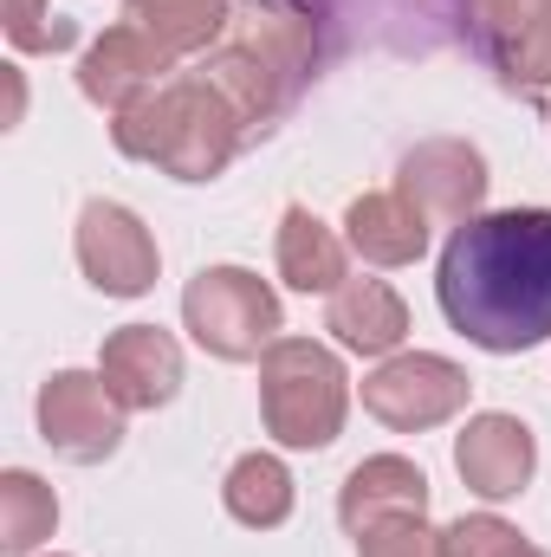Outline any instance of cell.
Instances as JSON below:
<instances>
[{"label":"cell","instance_id":"1","mask_svg":"<svg viewBox=\"0 0 551 557\" xmlns=\"http://www.w3.org/2000/svg\"><path fill=\"white\" fill-rule=\"evenodd\" d=\"M434 298L474 350H539L551 337V208H500L461 221L441 247Z\"/></svg>","mask_w":551,"mask_h":557},{"label":"cell","instance_id":"2","mask_svg":"<svg viewBox=\"0 0 551 557\" xmlns=\"http://www.w3.org/2000/svg\"><path fill=\"white\" fill-rule=\"evenodd\" d=\"M247 137L254 131L241 124V111L201 72H175L169 85H156L149 98H137L131 111L111 117L118 156L149 162V169H162L175 182H215L241 156Z\"/></svg>","mask_w":551,"mask_h":557},{"label":"cell","instance_id":"3","mask_svg":"<svg viewBox=\"0 0 551 557\" xmlns=\"http://www.w3.org/2000/svg\"><path fill=\"white\" fill-rule=\"evenodd\" d=\"M344 416H351V376L331 344L279 337L260 357V421L279 447L318 454L344 434Z\"/></svg>","mask_w":551,"mask_h":557},{"label":"cell","instance_id":"4","mask_svg":"<svg viewBox=\"0 0 551 557\" xmlns=\"http://www.w3.org/2000/svg\"><path fill=\"white\" fill-rule=\"evenodd\" d=\"M188 337L221 363H254L279 344V292L247 267H201L182 292Z\"/></svg>","mask_w":551,"mask_h":557},{"label":"cell","instance_id":"5","mask_svg":"<svg viewBox=\"0 0 551 557\" xmlns=\"http://www.w3.org/2000/svg\"><path fill=\"white\" fill-rule=\"evenodd\" d=\"M467 370L434 357V350H396L364 376V409L396 428V434H428L467 409Z\"/></svg>","mask_w":551,"mask_h":557},{"label":"cell","instance_id":"6","mask_svg":"<svg viewBox=\"0 0 551 557\" xmlns=\"http://www.w3.org/2000/svg\"><path fill=\"white\" fill-rule=\"evenodd\" d=\"M124 403L105 389L98 370H52L39 383V441L72 460V467H98L124 447Z\"/></svg>","mask_w":551,"mask_h":557},{"label":"cell","instance_id":"7","mask_svg":"<svg viewBox=\"0 0 551 557\" xmlns=\"http://www.w3.org/2000/svg\"><path fill=\"white\" fill-rule=\"evenodd\" d=\"M467 26H474V46H480L487 72L506 91L546 98L551 91V0H467Z\"/></svg>","mask_w":551,"mask_h":557},{"label":"cell","instance_id":"8","mask_svg":"<svg viewBox=\"0 0 551 557\" xmlns=\"http://www.w3.org/2000/svg\"><path fill=\"white\" fill-rule=\"evenodd\" d=\"M228 46L260 59L298 98L311 85V72H318V52H325V13H318V0H234Z\"/></svg>","mask_w":551,"mask_h":557},{"label":"cell","instance_id":"9","mask_svg":"<svg viewBox=\"0 0 551 557\" xmlns=\"http://www.w3.org/2000/svg\"><path fill=\"white\" fill-rule=\"evenodd\" d=\"M72 247H78V273L91 278L105 298H143L156 285V273H162L156 234L124 201H85Z\"/></svg>","mask_w":551,"mask_h":557},{"label":"cell","instance_id":"10","mask_svg":"<svg viewBox=\"0 0 551 557\" xmlns=\"http://www.w3.org/2000/svg\"><path fill=\"white\" fill-rule=\"evenodd\" d=\"M487 182H493V175H487V156L467 137L415 143L409 156H403V169H396V195L415 201L428 221H448V227H461V221L480 214Z\"/></svg>","mask_w":551,"mask_h":557},{"label":"cell","instance_id":"11","mask_svg":"<svg viewBox=\"0 0 551 557\" xmlns=\"http://www.w3.org/2000/svg\"><path fill=\"white\" fill-rule=\"evenodd\" d=\"M454 473L467 480V493H480L487 506L500 499H519L539 473V441L519 416H467V428L454 434Z\"/></svg>","mask_w":551,"mask_h":557},{"label":"cell","instance_id":"12","mask_svg":"<svg viewBox=\"0 0 551 557\" xmlns=\"http://www.w3.org/2000/svg\"><path fill=\"white\" fill-rule=\"evenodd\" d=\"M169 72H175V59L137 33L131 20H118V26H105L91 46H85V59H78V91L98 104V111H131L137 98H149L156 85H169Z\"/></svg>","mask_w":551,"mask_h":557},{"label":"cell","instance_id":"13","mask_svg":"<svg viewBox=\"0 0 551 557\" xmlns=\"http://www.w3.org/2000/svg\"><path fill=\"white\" fill-rule=\"evenodd\" d=\"M98 376L105 389L131 409V416H149V409H169L175 389H182V344L156 324H124L105 337L98 350Z\"/></svg>","mask_w":551,"mask_h":557},{"label":"cell","instance_id":"14","mask_svg":"<svg viewBox=\"0 0 551 557\" xmlns=\"http://www.w3.org/2000/svg\"><path fill=\"white\" fill-rule=\"evenodd\" d=\"M325 331L357 357H396L409 337V305L390 278H344L325 305Z\"/></svg>","mask_w":551,"mask_h":557},{"label":"cell","instance_id":"15","mask_svg":"<svg viewBox=\"0 0 551 557\" xmlns=\"http://www.w3.org/2000/svg\"><path fill=\"white\" fill-rule=\"evenodd\" d=\"M396 512H428V473L403 460V454H370V460H357L351 473H344V486H338V519H344V532L357 539L364 525H377V519H396Z\"/></svg>","mask_w":551,"mask_h":557},{"label":"cell","instance_id":"16","mask_svg":"<svg viewBox=\"0 0 551 557\" xmlns=\"http://www.w3.org/2000/svg\"><path fill=\"white\" fill-rule=\"evenodd\" d=\"M344 240L364 267H415L428 253V214L415 201H403L396 188L357 195L344 208Z\"/></svg>","mask_w":551,"mask_h":557},{"label":"cell","instance_id":"17","mask_svg":"<svg viewBox=\"0 0 551 557\" xmlns=\"http://www.w3.org/2000/svg\"><path fill=\"white\" fill-rule=\"evenodd\" d=\"M344 253H351V240L338 234V227H325L311 208H285L279 214V278L292 285V292H338L344 285Z\"/></svg>","mask_w":551,"mask_h":557},{"label":"cell","instance_id":"18","mask_svg":"<svg viewBox=\"0 0 551 557\" xmlns=\"http://www.w3.org/2000/svg\"><path fill=\"white\" fill-rule=\"evenodd\" d=\"M124 20L149 33L169 59L215 52L234 26V0H124Z\"/></svg>","mask_w":551,"mask_h":557},{"label":"cell","instance_id":"19","mask_svg":"<svg viewBox=\"0 0 551 557\" xmlns=\"http://www.w3.org/2000/svg\"><path fill=\"white\" fill-rule=\"evenodd\" d=\"M292 473H285V460L279 454H241L234 467H228V480H221V506H228V519L234 525H247V532H273L292 519Z\"/></svg>","mask_w":551,"mask_h":557},{"label":"cell","instance_id":"20","mask_svg":"<svg viewBox=\"0 0 551 557\" xmlns=\"http://www.w3.org/2000/svg\"><path fill=\"white\" fill-rule=\"evenodd\" d=\"M52 532H59V493H52L39 473L7 467V473H0V552L33 557Z\"/></svg>","mask_w":551,"mask_h":557},{"label":"cell","instance_id":"21","mask_svg":"<svg viewBox=\"0 0 551 557\" xmlns=\"http://www.w3.org/2000/svg\"><path fill=\"white\" fill-rule=\"evenodd\" d=\"M357 557H441V532L428 525V512H396L357 532Z\"/></svg>","mask_w":551,"mask_h":557},{"label":"cell","instance_id":"22","mask_svg":"<svg viewBox=\"0 0 551 557\" xmlns=\"http://www.w3.org/2000/svg\"><path fill=\"white\" fill-rule=\"evenodd\" d=\"M519 545V525H506L500 512H467L441 532V557H513Z\"/></svg>","mask_w":551,"mask_h":557},{"label":"cell","instance_id":"23","mask_svg":"<svg viewBox=\"0 0 551 557\" xmlns=\"http://www.w3.org/2000/svg\"><path fill=\"white\" fill-rule=\"evenodd\" d=\"M7 39H13V52H65L78 39V26L59 20L46 0H7Z\"/></svg>","mask_w":551,"mask_h":557},{"label":"cell","instance_id":"24","mask_svg":"<svg viewBox=\"0 0 551 557\" xmlns=\"http://www.w3.org/2000/svg\"><path fill=\"white\" fill-rule=\"evenodd\" d=\"M513 557H551V552H539V545H519V552H513Z\"/></svg>","mask_w":551,"mask_h":557}]
</instances>
